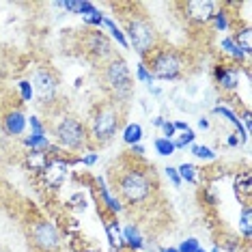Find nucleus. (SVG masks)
<instances>
[{"label":"nucleus","instance_id":"423d86ee","mask_svg":"<svg viewBox=\"0 0 252 252\" xmlns=\"http://www.w3.org/2000/svg\"><path fill=\"white\" fill-rule=\"evenodd\" d=\"M119 121H121V117H119V110H117V108H114L112 104L101 106L99 110L93 114V123H91V129H93V138L99 142V145L108 142L114 134H117Z\"/></svg>","mask_w":252,"mask_h":252},{"label":"nucleus","instance_id":"20e7f679","mask_svg":"<svg viewBox=\"0 0 252 252\" xmlns=\"http://www.w3.org/2000/svg\"><path fill=\"white\" fill-rule=\"evenodd\" d=\"M183 71V59L175 50H153L151 59V76L159 80H175Z\"/></svg>","mask_w":252,"mask_h":252},{"label":"nucleus","instance_id":"b1692460","mask_svg":"<svg viewBox=\"0 0 252 252\" xmlns=\"http://www.w3.org/2000/svg\"><path fill=\"white\" fill-rule=\"evenodd\" d=\"M28 162H31V166H35V168L43 170L45 164H48V159L43 158V151H32L31 156H28Z\"/></svg>","mask_w":252,"mask_h":252},{"label":"nucleus","instance_id":"ddd939ff","mask_svg":"<svg viewBox=\"0 0 252 252\" xmlns=\"http://www.w3.org/2000/svg\"><path fill=\"white\" fill-rule=\"evenodd\" d=\"M216 78L224 91H233V89H237V84H239V73L231 69V67H226V69H216Z\"/></svg>","mask_w":252,"mask_h":252},{"label":"nucleus","instance_id":"a211bd4d","mask_svg":"<svg viewBox=\"0 0 252 252\" xmlns=\"http://www.w3.org/2000/svg\"><path fill=\"white\" fill-rule=\"evenodd\" d=\"M250 222H252V209L248 207V205H246L244 211H242V222H239V226H242V233H244L246 239H250V235H252Z\"/></svg>","mask_w":252,"mask_h":252},{"label":"nucleus","instance_id":"4468645a","mask_svg":"<svg viewBox=\"0 0 252 252\" xmlns=\"http://www.w3.org/2000/svg\"><path fill=\"white\" fill-rule=\"evenodd\" d=\"M235 194H237L239 198H244L246 205L250 203V196H252V177H250V173H244L235 179Z\"/></svg>","mask_w":252,"mask_h":252},{"label":"nucleus","instance_id":"aec40b11","mask_svg":"<svg viewBox=\"0 0 252 252\" xmlns=\"http://www.w3.org/2000/svg\"><path fill=\"white\" fill-rule=\"evenodd\" d=\"M106 233H108V239H110L112 246H121V235H119V226L117 222H108L106 224Z\"/></svg>","mask_w":252,"mask_h":252},{"label":"nucleus","instance_id":"79ce46f5","mask_svg":"<svg viewBox=\"0 0 252 252\" xmlns=\"http://www.w3.org/2000/svg\"><path fill=\"white\" fill-rule=\"evenodd\" d=\"M159 252H179L177 248H164V250H159Z\"/></svg>","mask_w":252,"mask_h":252},{"label":"nucleus","instance_id":"393cba45","mask_svg":"<svg viewBox=\"0 0 252 252\" xmlns=\"http://www.w3.org/2000/svg\"><path fill=\"white\" fill-rule=\"evenodd\" d=\"M192 153H194L196 158H203V159H214V158H216V153L211 151L209 147H198V145H194V147H192Z\"/></svg>","mask_w":252,"mask_h":252},{"label":"nucleus","instance_id":"7c9ffc66","mask_svg":"<svg viewBox=\"0 0 252 252\" xmlns=\"http://www.w3.org/2000/svg\"><path fill=\"white\" fill-rule=\"evenodd\" d=\"M196 250H198V242L194 237L186 239V242L181 244V248H179V252H196Z\"/></svg>","mask_w":252,"mask_h":252},{"label":"nucleus","instance_id":"c756f323","mask_svg":"<svg viewBox=\"0 0 252 252\" xmlns=\"http://www.w3.org/2000/svg\"><path fill=\"white\" fill-rule=\"evenodd\" d=\"M192 140H194V131H192V129H188V131H183L181 138L177 140V142H173V145H175V149H177V147H186V145H190Z\"/></svg>","mask_w":252,"mask_h":252},{"label":"nucleus","instance_id":"a19ab883","mask_svg":"<svg viewBox=\"0 0 252 252\" xmlns=\"http://www.w3.org/2000/svg\"><path fill=\"white\" fill-rule=\"evenodd\" d=\"M95 159H97V156H87V158H84V164H93Z\"/></svg>","mask_w":252,"mask_h":252},{"label":"nucleus","instance_id":"9d476101","mask_svg":"<svg viewBox=\"0 0 252 252\" xmlns=\"http://www.w3.org/2000/svg\"><path fill=\"white\" fill-rule=\"evenodd\" d=\"M183 7H186V13L192 22L205 24V22H209L211 18H214L216 4L211 2V0H190V2H186Z\"/></svg>","mask_w":252,"mask_h":252},{"label":"nucleus","instance_id":"39448f33","mask_svg":"<svg viewBox=\"0 0 252 252\" xmlns=\"http://www.w3.org/2000/svg\"><path fill=\"white\" fill-rule=\"evenodd\" d=\"M54 134H56V138H59V142L63 147L73 149V151H76V149H82L89 140L84 123L78 121V119H73V117H63L61 121L56 123Z\"/></svg>","mask_w":252,"mask_h":252},{"label":"nucleus","instance_id":"cd10ccee","mask_svg":"<svg viewBox=\"0 0 252 252\" xmlns=\"http://www.w3.org/2000/svg\"><path fill=\"white\" fill-rule=\"evenodd\" d=\"M82 18H84V22H87V24H95V26H99L101 22H104V18H101V13H99L97 9L89 11V13H84Z\"/></svg>","mask_w":252,"mask_h":252},{"label":"nucleus","instance_id":"bb28decb","mask_svg":"<svg viewBox=\"0 0 252 252\" xmlns=\"http://www.w3.org/2000/svg\"><path fill=\"white\" fill-rule=\"evenodd\" d=\"M222 48H224L228 54H233L235 59H242V56H244V52L237 48V45H235L233 39H224V41H222Z\"/></svg>","mask_w":252,"mask_h":252},{"label":"nucleus","instance_id":"f8f14e48","mask_svg":"<svg viewBox=\"0 0 252 252\" xmlns=\"http://www.w3.org/2000/svg\"><path fill=\"white\" fill-rule=\"evenodd\" d=\"M24 127H26V119H24V114L22 112L13 110V112L7 114V119H4V129H7V134L18 136V134L24 131Z\"/></svg>","mask_w":252,"mask_h":252},{"label":"nucleus","instance_id":"4c0bfd02","mask_svg":"<svg viewBox=\"0 0 252 252\" xmlns=\"http://www.w3.org/2000/svg\"><path fill=\"white\" fill-rule=\"evenodd\" d=\"M173 127H175V129H181V131H188V129H190V127H188V123H183V121L173 123Z\"/></svg>","mask_w":252,"mask_h":252},{"label":"nucleus","instance_id":"f03ea898","mask_svg":"<svg viewBox=\"0 0 252 252\" xmlns=\"http://www.w3.org/2000/svg\"><path fill=\"white\" fill-rule=\"evenodd\" d=\"M101 78L106 82V89L112 93L114 99L125 101L131 97V76L127 69V63L123 59H110L101 71Z\"/></svg>","mask_w":252,"mask_h":252},{"label":"nucleus","instance_id":"f704fd0d","mask_svg":"<svg viewBox=\"0 0 252 252\" xmlns=\"http://www.w3.org/2000/svg\"><path fill=\"white\" fill-rule=\"evenodd\" d=\"M214 20H216V26L220 28V31H224L226 28V15L224 13H214Z\"/></svg>","mask_w":252,"mask_h":252},{"label":"nucleus","instance_id":"5701e85b","mask_svg":"<svg viewBox=\"0 0 252 252\" xmlns=\"http://www.w3.org/2000/svg\"><path fill=\"white\" fill-rule=\"evenodd\" d=\"M179 177L181 179H186V181H190V183H194L196 181V168H194L192 164H181L179 166Z\"/></svg>","mask_w":252,"mask_h":252},{"label":"nucleus","instance_id":"c9c22d12","mask_svg":"<svg viewBox=\"0 0 252 252\" xmlns=\"http://www.w3.org/2000/svg\"><path fill=\"white\" fill-rule=\"evenodd\" d=\"M162 129H164V136H166V140H170V136L175 134V127H173V123H162Z\"/></svg>","mask_w":252,"mask_h":252},{"label":"nucleus","instance_id":"4be33fe9","mask_svg":"<svg viewBox=\"0 0 252 252\" xmlns=\"http://www.w3.org/2000/svg\"><path fill=\"white\" fill-rule=\"evenodd\" d=\"M125 239H127V244L131 246V248H140L142 246V239H140V235H138V231H136L134 226L125 228Z\"/></svg>","mask_w":252,"mask_h":252},{"label":"nucleus","instance_id":"dca6fc26","mask_svg":"<svg viewBox=\"0 0 252 252\" xmlns=\"http://www.w3.org/2000/svg\"><path fill=\"white\" fill-rule=\"evenodd\" d=\"M250 35H252V32H250V28H244V31H239V32H237V37L233 39V41H235V45H237V48L242 50L244 54H250V50H252Z\"/></svg>","mask_w":252,"mask_h":252},{"label":"nucleus","instance_id":"f3484780","mask_svg":"<svg viewBox=\"0 0 252 252\" xmlns=\"http://www.w3.org/2000/svg\"><path fill=\"white\" fill-rule=\"evenodd\" d=\"M26 145L32 149V151H43V149L50 147V140L45 138L43 134H31V138H26Z\"/></svg>","mask_w":252,"mask_h":252},{"label":"nucleus","instance_id":"f257e3e1","mask_svg":"<svg viewBox=\"0 0 252 252\" xmlns=\"http://www.w3.org/2000/svg\"><path fill=\"white\" fill-rule=\"evenodd\" d=\"M125 32H127L131 48H134L140 56H147L156 50L158 31L145 15H134V18L125 20Z\"/></svg>","mask_w":252,"mask_h":252},{"label":"nucleus","instance_id":"e433bc0d","mask_svg":"<svg viewBox=\"0 0 252 252\" xmlns=\"http://www.w3.org/2000/svg\"><path fill=\"white\" fill-rule=\"evenodd\" d=\"M31 127H32V134H43V127H41V123H39L35 117H31Z\"/></svg>","mask_w":252,"mask_h":252},{"label":"nucleus","instance_id":"2eb2a0df","mask_svg":"<svg viewBox=\"0 0 252 252\" xmlns=\"http://www.w3.org/2000/svg\"><path fill=\"white\" fill-rule=\"evenodd\" d=\"M142 138V127L138 123H131L125 127L123 131V140L127 142V145H138V140Z\"/></svg>","mask_w":252,"mask_h":252},{"label":"nucleus","instance_id":"ea45409f","mask_svg":"<svg viewBox=\"0 0 252 252\" xmlns=\"http://www.w3.org/2000/svg\"><path fill=\"white\" fill-rule=\"evenodd\" d=\"M244 121H246V129H250V127H252V119H250V112H246V114H244Z\"/></svg>","mask_w":252,"mask_h":252},{"label":"nucleus","instance_id":"a878e982","mask_svg":"<svg viewBox=\"0 0 252 252\" xmlns=\"http://www.w3.org/2000/svg\"><path fill=\"white\" fill-rule=\"evenodd\" d=\"M101 24H106L108 28H110L112 37H114V39H117V41H119V43H121V45H127V41H125V37H123V32H121V31H119V28H117V26H114V22H112V20H104V22H101Z\"/></svg>","mask_w":252,"mask_h":252},{"label":"nucleus","instance_id":"7ed1b4c3","mask_svg":"<svg viewBox=\"0 0 252 252\" xmlns=\"http://www.w3.org/2000/svg\"><path fill=\"white\" fill-rule=\"evenodd\" d=\"M153 181L151 175L140 168H129L125 170L123 177L119 179V194L127 200V203H142L149 194H151Z\"/></svg>","mask_w":252,"mask_h":252},{"label":"nucleus","instance_id":"9b49d317","mask_svg":"<svg viewBox=\"0 0 252 252\" xmlns=\"http://www.w3.org/2000/svg\"><path fill=\"white\" fill-rule=\"evenodd\" d=\"M43 173H45V179H48V183H52V186H61L63 179H65V175H67V164L54 159V162L45 164Z\"/></svg>","mask_w":252,"mask_h":252},{"label":"nucleus","instance_id":"c03bdc74","mask_svg":"<svg viewBox=\"0 0 252 252\" xmlns=\"http://www.w3.org/2000/svg\"><path fill=\"white\" fill-rule=\"evenodd\" d=\"M214 252H218V248H216V250H214Z\"/></svg>","mask_w":252,"mask_h":252},{"label":"nucleus","instance_id":"473e14b6","mask_svg":"<svg viewBox=\"0 0 252 252\" xmlns=\"http://www.w3.org/2000/svg\"><path fill=\"white\" fill-rule=\"evenodd\" d=\"M20 89H22V97H24L26 101H31L32 99V87H31V82H20Z\"/></svg>","mask_w":252,"mask_h":252},{"label":"nucleus","instance_id":"58836bf2","mask_svg":"<svg viewBox=\"0 0 252 252\" xmlns=\"http://www.w3.org/2000/svg\"><path fill=\"white\" fill-rule=\"evenodd\" d=\"M131 153H136V156H142V153H145V149H142L140 145H131Z\"/></svg>","mask_w":252,"mask_h":252},{"label":"nucleus","instance_id":"c85d7f7f","mask_svg":"<svg viewBox=\"0 0 252 252\" xmlns=\"http://www.w3.org/2000/svg\"><path fill=\"white\" fill-rule=\"evenodd\" d=\"M101 196H104V200L108 203V207H110L112 211H119V209H121V205H119V200H114V198L110 196V192H108V188H101Z\"/></svg>","mask_w":252,"mask_h":252},{"label":"nucleus","instance_id":"72a5a7b5","mask_svg":"<svg viewBox=\"0 0 252 252\" xmlns=\"http://www.w3.org/2000/svg\"><path fill=\"white\" fill-rule=\"evenodd\" d=\"M166 175H168V179L173 181V186H175V188L181 183V177H179V173H177V168H166Z\"/></svg>","mask_w":252,"mask_h":252},{"label":"nucleus","instance_id":"6e6552de","mask_svg":"<svg viewBox=\"0 0 252 252\" xmlns=\"http://www.w3.org/2000/svg\"><path fill=\"white\" fill-rule=\"evenodd\" d=\"M84 52H87L91 59L101 63L106 59H114L112 56V43L101 31H91L84 37Z\"/></svg>","mask_w":252,"mask_h":252},{"label":"nucleus","instance_id":"412c9836","mask_svg":"<svg viewBox=\"0 0 252 252\" xmlns=\"http://www.w3.org/2000/svg\"><path fill=\"white\" fill-rule=\"evenodd\" d=\"M156 151L159 153V156H170V153L175 151V145H173V140L158 138V140H156Z\"/></svg>","mask_w":252,"mask_h":252},{"label":"nucleus","instance_id":"37998d69","mask_svg":"<svg viewBox=\"0 0 252 252\" xmlns=\"http://www.w3.org/2000/svg\"><path fill=\"white\" fill-rule=\"evenodd\" d=\"M196 252H205V250H200V248H198V250H196Z\"/></svg>","mask_w":252,"mask_h":252},{"label":"nucleus","instance_id":"0eeeda50","mask_svg":"<svg viewBox=\"0 0 252 252\" xmlns=\"http://www.w3.org/2000/svg\"><path fill=\"white\" fill-rule=\"evenodd\" d=\"M31 239L43 252H54L59 248V233H56L54 224L45 220H37L31 224Z\"/></svg>","mask_w":252,"mask_h":252},{"label":"nucleus","instance_id":"2f4dec72","mask_svg":"<svg viewBox=\"0 0 252 252\" xmlns=\"http://www.w3.org/2000/svg\"><path fill=\"white\" fill-rule=\"evenodd\" d=\"M138 80H142V82H147L149 87H151V82H153V76H151V73H149L147 65H140V67H138Z\"/></svg>","mask_w":252,"mask_h":252},{"label":"nucleus","instance_id":"6ab92c4d","mask_svg":"<svg viewBox=\"0 0 252 252\" xmlns=\"http://www.w3.org/2000/svg\"><path fill=\"white\" fill-rule=\"evenodd\" d=\"M216 112H218V114H224V117L228 119V121H231V123L235 125V127L239 129V134H242V138L246 140V131L242 129V123H239V119L235 117V114H233L231 110H228V108H224V106H218V108H216Z\"/></svg>","mask_w":252,"mask_h":252},{"label":"nucleus","instance_id":"1a4fd4ad","mask_svg":"<svg viewBox=\"0 0 252 252\" xmlns=\"http://www.w3.org/2000/svg\"><path fill=\"white\" fill-rule=\"evenodd\" d=\"M56 76L50 69H37L32 76V93H37L41 104H50L56 97Z\"/></svg>","mask_w":252,"mask_h":252}]
</instances>
